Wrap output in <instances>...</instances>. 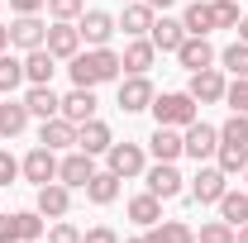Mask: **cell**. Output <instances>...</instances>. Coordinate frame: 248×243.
Masks as SVG:
<instances>
[{
	"label": "cell",
	"instance_id": "obj_1",
	"mask_svg": "<svg viewBox=\"0 0 248 243\" xmlns=\"http://www.w3.org/2000/svg\"><path fill=\"white\" fill-rule=\"evenodd\" d=\"M67 72H72L77 86H91V91H95V86H105V81L120 76L124 62H120V53H110V48H91V53H77Z\"/></svg>",
	"mask_w": 248,
	"mask_h": 243
},
{
	"label": "cell",
	"instance_id": "obj_2",
	"mask_svg": "<svg viewBox=\"0 0 248 243\" xmlns=\"http://www.w3.org/2000/svg\"><path fill=\"white\" fill-rule=\"evenodd\" d=\"M157 115V124H167V129H186V124H196V100L186 91H167V95H153V105H148Z\"/></svg>",
	"mask_w": 248,
	"mask_h": 243
},
{
	"label": "cell",
	"instance_id": "obj_3",
	"mask_svg": "<svg viewBox=\"0 0 248 243\" xmlns=\"http://www.w3.org/2000/svg\"><path fill=\"white\" fill-rule=\"evenodd\" d=\"M224 91H229V81H224L219 67H201V72H191L186 95H191L196 105H215V100H224Z\"/></svg>",
	"mask_w": 248,
	"mask_h": 243
},
{
	"label": "cell",
	"instance_id": "obj_4",
	"mask_svg": "<svg viewBox=\"0 0 248 243\" xmlns=\"http://www.w3.org/2000/svg\"><path fill=\"white\" fill-rule=\"evenodd\" d=\"M105 157H110V172H115V177H143V172H148V162H143V148H139V143H110V148H105Z\"/></svg>",
	"mask_w": 248,
	"mask_h": 243
},
{
	"label": "cell",
	"instance_id": "obj_5",
	"mask_svg": "<svg viewBox=\"0 0 248 243\" xmlns=\"http://www.w3.org/2000/svg\"><path fill=\"white\" fill-rule=\"evenodd\" d=\"M19 172H24V177H29L33 186H48V182H58V152L38 143V148H33L29 157L19 162Z\"/></svg>",
	"mask_w": 248,
	"mask_h": 243
},
{
	"label": "cell",
	"instance_id": "obj_6",
	"mask_svg": "<svg viewBox=\"0 0 248 243\" xmlns=\"http://www.w3.org/2000/svg\"><path fill=\"white\" fill-rule=\"evenodd\" d=\"M43 48H48V53H53V58H77V53H81V33H77V24H72V19H58V24H53V29H48V38H43Z\"/></svg>",
	"mask_w": 248,
	"mask_h": 243
},
{
	"label": "cell",
	"instance_id": "obj_7",
	"mask_svg": "<svg viewBox=\"0 0 248 243\" xmlns=\"http://www.w3.org/2000/svg\"><path fill=\"white\" fill-rule=\"evenodd\" d=\"M43 38H48V24L38 15H15V24H10V43L15 48L33 53V48H43Z\"/></svg>",
	"mask_w": 248,
	"mask_h": 243
},
{
	"label": "cell",
	"instance_id": "obj_8",
	"mask_svg": "<svg viewBox=\"0 0 248 243\" xmlns=\"http://www.w3.org/2000/svg\"><path fill=\"white\" fill-rule=\"evenodd\" d=\"M95 177V162H91V152H67V157H62L58 162V182L62 186H81V191H86V182H91Z\"/></svg>",
	"mask_w": 248,
	"mask_h": 243
},
{
	"label": "cell",
	"instance_id": "obj_9",
	"mask_svg": "<svg viewBox=\"0 0 248 243\" xmlns=\"http://www.w3.org/2000/svg\"><path fill=\"white\" fill-rule=\"evenodd\" d=\"M153 81L148 76H129V81H120V110L124 115H139V110H148L153 105Z\"/></svg>",
	"mask_w": 248,
	"mask_h": 243
},
{
	"label": "cell",
	"instance_id": "obj_10",
	"mask_svg": "<svg viewBox=\"0 0 248 243\" xmlns=\"http://www.w3.org/2000/svg\"><path fill=\"white\" fill-rule=\"evenodd\" d=\"M177 62H182L186 72L215 67V48H210V38H201V33H186V43L177 48Z\"/></svg>",
	"mask_w": 248,
	"mask_h": 243
},
{
	"label": "cell",
	"instance_id": "obj_11",
	"mask_svg": "<svg viewBox=\"0 0 248 243\" xmlns=\"http://www.w3.org/2000/svg\"><path fill=\"white\" fill-rule=\"evenodd\" d=\"M148 191H153L157 200H177V196H182V172H177V162L148 167Z\"/></svg>",
	"mask_w": 248,
	"mask_h": 243
},
{
	"label": "cell",
	"instance_id": "obj_12",
	"mask_svg": "<svg viewBox=\"0 0 248 243\" xmlns=\"http://www.w3.org/2000/svg\"><path fill=\"white\" fill-rule=\"evenodd\" d=\"M182 143H186V152L201 162V157H210V152L219 148V129H215V124H201V120H196V124H186Z\"/></svg>",
	"mask_w": 248,
	"mask_h": 243
},
{
	"label": "cell",
	"instance_id": "obj_13",
	"mask_svg": "<svg viewBox=\"0 0 248 243\" xmlns=\"http://www.w3.org/2000/svg\"><path fill=\"white\" fill-rule=\"evenodd\" d=\"M224 191H229V186H224V172H219V167H201V172L191 177V196H196L201 205H219Z\"/></svg>",
	"mask_w": 248,
	"mask_h": 243
},
{
	"label": "cell",
	"instance_id": "obj_14",
	"mask_svg": "<svg viewBox=\"0 0 248 243\" xmlns=\"http://www.w3.org/2000/svg\"><path fill=\"white\" fill-rule=\"evenodd\" d=\"M77 33H81L91 48H105V43H110V33H115V15H105V10H86V15H81V24H77Z\"/></svg>",
	"mask_w": 248,
	"mask_h": 243
},
{
	"label": "cell",
	"instance_id": "obj_15",
	"mask_svg": "<svg viewBox=\"0 0 248 243\" xmlns=\"http://www.w3.org/2000/svg\"><path fill=\"white\" fill-rule=\"evenodd\" d=\"M67 210H72V186H62V182L38 186V214L43 219H62Z\"/></svg>",
	"mask_w": 248,
	"mask_h": 243
},
{
	"label": "cell",
	"instance_id": "obj_16",
	"mask_svg": "<svg viewBox=\"0 0 248 243\" xmlns=\"http://www.w3.org/2000/svg\"><path fill=\"white\" fill-rule=\"evenodd\" d=\"M153 38H148V33H143V38H129V43H124V53H120V62H124V72H129V76H143V72H148V67H153Z\"/></svg>",
	"mask_w": 248,
	"mask_h": 243
},
{
	"label": "cell",
	"instance_id": "obj_17",
	"mask_svg": "<svg viewBox=\"0 0 248 243\" xmlns=\"http://www.w3.org/2000/svg\"><path fill=\"white\" fill-rule=\"evenodd\" d=\"M38 143L43 148H77V124L62 120V115H53V120H43V129H38Z\"/></svg>",
	"mask_w": 248,
	"mask_h": 243
},
{
	"label": "cell",
	"instance_id": "obj_18",
	"mask_svg": "<svg viewBox=\"0 0 248 243\" xmlns=\"http://www.w3.org/2000/svg\"><path fill=\"white\" fill-rule=\"evenodd\" d=\"M62 120H72V124L95 120V95H91V86H72V95H62Z\"/></svg>",
	"mask_w": 248,
	"mask_h": 243
},
{
	"label": "cell",
	"instance_id": "obj_19",
	"mask_svg": "<svg viewBox=\"0 0 248 243\" xmlns=\"http://www.w3.org/2000/svg\"><path fill=\"white\" fill-rule=\"evenodd\" d=\"M110 143H115V138H110V124L105 120H86V124H77V148L81 152H105L110 148Z\"/></svg>",
	"mask_w": 248,
	"mask_h": 243
},
{
	"label": "cell",
	"instance_id": "obj_20",
	"mask_svg": "<svg viewBox=\"0 0 248 243\" xmlns=\"http://www.w3.org/2000/svg\"><path fill=\"white\" fill-rule=\"evenodd\" d=\"M148 148H153V157H157V162H177V157L186 152V143H182V134H177V129L157 124V129H153V138H148Z\"/></svg>",
	"mask_w": 248,
	"mask_h": 243
},
{
	"label": "cell",
	"instance_id": "obj_21",
	"mask_svg": "<svg viewBox=\"0 0 248 243\" xmlns=\"http://www.w3.org/2000/svg\"><path fill=\"white\" fill-rule=\"evenodd\" d=\"M148 38H153V48H162V53H177V48L186 43V24L182 19H153Z\"/></svg>",
	"mask_w": 248,
	"mask_h": 243
},
{
	"label": "cell",
	"instance_id": "obj_22",
	"mask_svg": "<svg viewBox=\"0 0 248 243\" xmlns=\"http://www.w3.org/2000/svg\"><path fill=\"white\" fill-rule=\"evenodd\" d=\"M115 24H120L129 38H143V33L153 29V5H148V0H139V5H124V15L115 19Z\"/></svg>",
	"mask_w": 248,
	"mask_h": 243
},
{
	"label": "cell",
	"instance_id": "obj_23",
	"mask_svg": "<svg viewBox=\"0 0 248 243\" xmlns=\"http://www.w3.org/2000/svg\"><path fill=\"white\" fill-rule=\"evenodd\" d=\"M53 53H48V48H33L29 58H24V81H33V86H48V81H53V72H58V67H53Z\"/></svg>",
	"mask_w": 248,
	"mask_h": 243
},
{
	"label": "cell",
	"instance_id": "obj_24",
	"mask_svg": "<svg viewBox=\"0 0 248 243\" xmlns=\"http://www.w3.org/2000/svg\"><path fill=\"white\" fill-rule=\"evenodd\" d=\"M24 105H29V115H38V120H53V115H62V100H58V91H53V86H29Z\"/></svg>",
	"mask_w": 248,
	"mask_h": 243
},
{
	"label": "cell",
	"instance_id": "obj_25",
	"mask_svg": "<svg viewBox=\"0 0 248 243\" xmlns=\"http://www.w3.org/2000/svg\"><path fill=\"white\" fill-rule=\"evenodd\" d=\"M29 129V105L24 100H5L0 105V138H15Z\"/></svg>",
	"mask_w": 248,
	"mask_h": 243
},
{
	"label": "cell",
	"instance_id": "obj_26",
	"mask_svg": "<svg viewBox=\"0 0 248 243\" xmlns=\"http://www.w3.org/2000/svg\"><path fill=\"white\" fill-rule=\"evenodd\" d=\"M148 243H196V229L182 219H157L148 229Z\"/></svg>",
	"mask_w": 248,
	"mask_h": 243
},
{
	"label": "cell",
	"instance_id": "obj_27",
	"mask_svg": "<svg viewBox=\"0 0 248 243\" xmlns=\"http://www.w3.org/2000/svg\"><path fill=\"white\" fill-rule=\"evenodd\" d=\"M219 172L224 177H234V172H244L248 167V143H239V138H219Z\"/></svg>",
	"mask_w": 248,
	"mask_h": 243
},
{
	"label": "cell",
	"instance_id": "obj_28",
	"mask_svg": "<svg viewBox=\"0 0 248 243\" xmlns=\"http://www.w3.org/2000/svg\"><path fill=\"white\" fill-rule=\"evenodd\" d=\"M115 196H120V177H115L110 167H105V172H95L91 182H86V200H95V205H110Z\"/></svg>",
	"mask_w": 248,
	"mask_h": 243
},
{
	"label": "cell",
	"instance_id": "obj_29",
	"mask_svg": "<svg viewBox=\"0 0 248 243\" xmlns=\"http://www.w3.org/2000/svg\"><path fill=\"white\" fill-rule=\"evenodd\" d=\"M129 219L143 224V229H153L157 219H162V200H157L153 191H148V196H134V200H129Z\"/></svg>",
	"mask_w": 248,
	"mask_h": 243
},
{
	"label": "cell",
	"instance_id": "obj_30",
	"mask_svg": "<svg viewBox=\"0 0 248 243\" xmlns=\"http://www.w3.org/2000/svg\"><path fill=\"white\" fill-rule=\"evenodd\" d=\"M182 24H186V33H205L215 29V10H210V0H196V5H186V15H182Z\"/></svg>",
	"mask_w": 248,
	"mask_h": 243
},
{
	"label": "cell",
	"instance_id": "obj_31",
	"mask_svg": "<svg viewBox=\"0 0 248 243\" xmlns=\"http://www.w3.org/2000/svg\"><path fill=\"white\" fill-rule=\"evenodd\" d=\"M219 219H229L234 229L248 219V191H224L219 196Z\"/></svg>",
	"mask_w": 248,
	"mask_h": 243
},
{
	"label": "cell",
	"instance_id": "obj_32",
	"mask_svg": "<svg viewBox=\"0 0 248 243\" xmlns=\"http://www.w3.org/2000/svg\"><path fill=\"white\" fill-rule=\"evenodd\" d=\"M219 62H224V72H234V76H248V43L239 38V43H229L224 53H219Z\"/></svg>",
	"mask_w": 248,
	"mask_h": 243
},
{
	"label": "cell",
	"instance_id": "obj_33",
	"mask_svg": "<svg viewBox=\"0 0 248 243\" xmlns=\"http://www.w3.org/2000/svg\"><path fill=\"white\" fill-rule=\"evenodd\" d=\"M196 243H234V224L229 219H210V224H201Z\"/></svg>",
	"mask_w": 248,
	"mask_h": 243
},
{
	"label": "cell",
	"instance_id": "obj_34",
	"mask_svg": "<svg viewBox=\"0 0 248 243\" xmlns=\"http://www.w3.org/2000/svg\"><path fill=\"white\" fill-rule=\"evenodd\" d=\"M24 81V62L10 58V53H0V91H15Z\"/></svg>",
	"mask_w": 248,
	"mask_h": 243
},
{
	"label": "cell",
	"instance_id": "obj_35",
	"mask_svg": "<svg viewBox=\"0 0 248 243\" xmlns=\"http://www.w3.org/2000/svg\"><path fill=\"white\" fill-rule=\"evenodd\" d=\"M38 239H43V214L19 210V243H38Z\"/></svg>",
	"mask_w": 248,
	"mask_h": 243
},
{
	"label": "cell",
	"instance_id": "obj_36",
	"mask_svg": "<svg viewBox=\"0 0 248 243\" xmlns=\"http://www.w3.org/2000/svg\"><path fill=\"white\" fill-rule=\"evenodd\" d=\"M210 10H215V29H234L239 24V5L234 0H210Z\"/></svg>",
	"mask_w": 248,
	"mask_h": 243
},
{
	"label": "cell",
	"instance_id": "obj_37",
	"mask_svg": "<svg viewBox=\"0 0 248 243\" xmlns=\"http://www.w3.org/2000/svg\"><path fill=\"white\" fill-rule=\"evenodd\" d=\"M224 100L234 105V115H248V76H234V86L224 91Z\"/></svg>",
	"mask_w": 248,
	"mask_h": 243
},
{
	"label": "cell",
	"instance_id": "obj_38",
	"mask_svg": "<svg viewBox=\"0 0 248 243\" xmlns=\"http://www.w3.org/2000/svg\"><path fill=\"white\" fill-rule=\"evenodd\" d=\"M86 10V0H48V15L53 19H77Z\"/></svg>",
	"mask_w": 248,
	"mask_h": 243
},
{
	"label": "cell",
	"instance_id": "obj_39",
	"mask_svg": "<svg viewBox=\"0 0 248 243\" xmlns=\"http://www.w3.org/2000/svg\"><path fill=\"white\" fill-rule=\"evenodd\" d=\"M48 243H81V229H72L67 219H58V224L48 229Z\"/></svg>",
	"mask_w": 248,
	"mask_h": 243
},
{
	"label": "cell",
	"instance_id": "obj_40",
	"mask_svg": "<svg viewBox=\"0 0 248 243\" xmlns=\"http://www.w3.org/2000/svg\"><path fill=\"white\" fill-rule=\"evenodd\" d=\"M81 243H120V234H115L110 224H95V229H86V234H81Z\"/></svg>",
	"mask_w": 248,
	"mask_h": 243
},
{
	"label": "cell",
	"instance_id": "obj_41",
	"mask_svg": "<svg viewBox=\"0 0 248 243\" xmlns=\"http://www.w3.org/2000/svg\"><path fill=\"white\" fill-rule=\"evenodd\" d=\"M0 243H19V214H0Z\"/></svg>",
	"mask_w": 248,
	"mask_h": 243
},
{
	"label": "cell",
	"instance_id": "obj_42",
	"mask_svg": "<svg viewBox=\"0 0 248 243\" xmlns=\"http://www.w3.org/2000/svg\"><path fill=\"white\" fill-rule=\"evenodd\" d=\"M15 177H19V162H15L10 152L0 148V186H10V182H15Z\"/></svg>",
	"mask_w": 248,
	"mask_h": 243
},
{
	"label": "cell",
	"instance_id": "obj_43",
	"mask_svg": "<svg viewBox=\"0 0 248 243\" xmlns=\"http://www.w3.org/2000/svg\"><path fill=\"white\" fill-rule=\"evenodd\" d=\"M43 5H48V0H10V10H15V15H38Z\"/></svg>",
	"mask_w": 248,
	"mask_h": 243
},
{
	"label": "cell",
	"instance_id": "obj_44",
	"mask_svg": "<svg viewBox=\"0 0 248 243\" xmlns=\"http://www.w3.org/2000/svg\"><path fill=\"white\" fill-rule=\"evenodd\" d=\"M234 243H248V219L239 224V229H234Z\"/></svg>",
	"mask_w": 248,
	"mask_h": 243
},
{
	"label": "cell",
	"instance_id": "obj_45",
	"mask_svg": "<svg viewBox=\"0 0 248 243\" xmlns=\"http://www.w3.org/2000/svg\"><path fill=\"white\" fill-rule=\"evenodd\" d=\"M5 48H10V29L0 24V53H5Z\"/></svg>",
	"mask_w": 248,
	"mask_h": 243
},
{
	"label": "cell",
	"instance_id": "obj_46",
	"mask_svg": "<svg viewBox=\"0 0 248 243\" xmlns=\"http://www.w3.org/2000/svg\"><path fill=\"white\" fill-rule=\"evenodd\" d=\"M239 38H244V43H248V15H244V19H239Z\"/></svg>",
	"mask_w": 248,
	"mask_h": 243
},
{
	"label": "cell",
	"instance_id": "obj_47",
	"mask_svg": "<svg viewBox=\"0 0 248 243\" xmlns=\"http://www.w3.org/2000/svg\"><path fill=\"white\" fill-rule=\"evenodd\" d=\"M148 5H153V10H167V5H172V0H148Z\"/></svg>",
	"mask_w": 248,
	"mask_h": 243
},
{
	"label": "cell",
	"instance_id": "obj_48",
	"mask_svg": "<svg viewBox=\"0 0 248 243\" xmlns=\"http://www.w3.org/2000/svg\"><path fill=\"white\" fill-rule=\"evenodd\" d=\"M124 243H148V234H143V239H124Z\"/></svg>",
	"mask_w": 248,
	"mask_h": 243
},
{
	"label": "cell",
	"instance_id": "obj_49",
	"mask_svg": "<svg viewBox=\"0 0 248 243\" xmlns=\"http://www.w3.org/2000/svg\"><path fill=\"white\" fill-rule=\"evenodd\" d=\"M244 177H248V167H244Z\"/></svg>",
	"mask_w": 248,
	"mask_h": 243
}]
</instances>
